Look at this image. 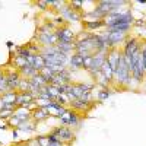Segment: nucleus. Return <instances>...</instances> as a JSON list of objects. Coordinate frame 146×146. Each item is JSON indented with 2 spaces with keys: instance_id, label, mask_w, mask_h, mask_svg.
Here are the masks:
<instances>
[{
  "instance_id": "obj_2",
  "label": "nucleus",
  "mask_w": 146,
  "mask_h": 146,
  "mask_svg": "<svg viewBox=\"0 0 146 146\" xmlns=\"http://www.w3.org/2000/svg\"><path fill=\"white\" fill-rule=\"evenodd\" d=\"M12 76H13V78L9 79V85H10V86H13V85L18 83V75H12Z\"/></svg>"
},
{
  "instance_id": "obj_1",
  "label": "nucleus",
  "mask_w": 146,
  "mask_h": 146,
  "mask_svg": "<svg viewBox=\"0 0 146 146\" xmlns=\"http://www.w3.org/2000/svg\"><path fill=\"white\" fill-rule=\"evenodd\" d=\"M60 38H62V42H69L72 40V32L69 29H63L60 32Z\"/></svg>"
}]
</instances>
